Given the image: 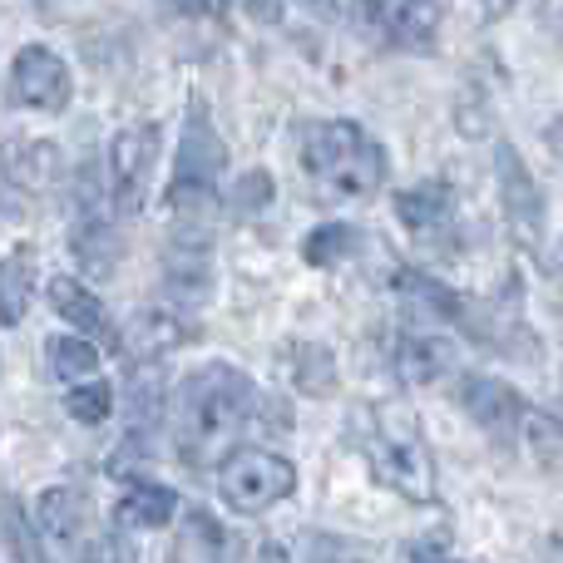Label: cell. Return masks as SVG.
Segmentation results:
<instances>
[{
    "mask_svg": "<svg viewBox=\"0 0 563 563\" xmlns=\"http://www.w3.org/2000/svg\"><path fill=\"white\" fill-rule=\"evenodd\" d=\"M257 406V386L247 371L228 366V361H208V366L188 371L178 386L174 430H178V455L188 465H218L238 435L247 430Z\"/></svg>",
    "mask_w": 563,
    "mask_h": 563,
    "instance_id": "6da1fadb",
    "label": "cell"
},
{
    "mask_svg": "<svg viewBox=\"0 0 563 563\" xmlns=\"http://www.w3.org/2000/svg\"><path fill=\"white\" fill-rule=\"evenodd\" d=\"M301 168L331 198H371L386 184V148L356 119H311L301 129Z\"/></svg>",
    "mask_w": 563,
    "mask_h": 563,
    "instance_id": "7a4b0ae2",
    "label": "cell"
},
{
    "mask_svg": "<svg viewBox=\"0 0 563 563\" xmlns=\"http://www.w3.org/2000/svg\"><path fill=\"white\" fill-rule=\"evenodd\" d=\"M366 455H371V470L396 495H406L410 505H430L435 499V460H430L426 435H420L416 416L406 406H371Z\"/></svg>",
    "mask_w": 563,
    "mask_h": 563,
    "instance_id": "3957f363",
    "label": "cell"
},
{
    "mask_svg": "<svg viewBox=\"0 0 563 563\" xmlns=\"http://www.w3.org/2000/svg\"><path fill=\"white\" fill-rule=\"evenodd\" d=\"M223 168H228V144L218 139L208 104L194 99V104H188V119H184V139H178L168 208H174L178 218H208L218 203V178H223Z\"/></svg>",
    "mask_w": 563,
    "mask_h": 563,
    "instance_id": "277c9868",
    "label": "cell"
},
{
    "mask_svg": "<svg viewBox=\"0 0 563 563\" xmlns=\"http://www.w3.org/2000/svg\"><path fill=\"white\" fill-rule=\"evenodd\" d=\"M291 489H297V470L273 450H238V455H228L223 479H218L223 505L238 515H263V509L282 505Z\"/></svg>",
    "mask_w": 563,
    "mask_h": 563,
    "instance_id": "5b68a950",
    "label": "cell"
},
{
    "mask_svg": "<svg viewBox=\"0 0 563 563\" xmlns=\"http://www.w3.org/2000/svg\"><path fill=\"white\" fill-rule=\"evenodd\" d=\"M208 287H213V238H208V218H178V233L164 257V291L178 307H203Z\"/></svg>",
    "mask_w": 563,
    "mask_h": 563,
    "instance_id": "8992f818",
    "label": "cell"
},
{
    "mask_svg": "<svg viewBox=\"0 0 563 563\" xmlns=\"http://www.w3.org/2000/svg\"><path fill=\"white\" fill-rule=\"evenodd\" d=\"M158 124H129L114 134L109 144V194H114V208L124 218H134L148 198V178H154L158 164Z\"/></svg>",
    "mask_w": 563,
    "mask_h": 563,
    "instance_id": "52a82bcc",
    "label": "cell"
},
{
    "mask_svg": "<svg viewBox=\"0 0 563 563\" xmlns=\"http://www.w3.org/2000/svg\"><path fill=\"white\" fill-rule=\"evenodd\" d=\"M5 95L15 109H35V114H59L69 109V95H75V79H69V65L55 55L49 45H25L10 65Z\"/></svg>",
    "mask_w": 563,
    "mask_h": 563,
    "instance_id": "ba28073f",
    "label": "cell"
},
{
    "mask_svg": "<svg viewBox=\"0 0 563 563\" xmlns=\"http://www.w3.org/2000/svg\"><path fill=\"white\" fill-rule=\"evenodd\" d=\"M495 168H499V208H505V223L515 228L519 243H539V233H544V188L534 184L525 154H519L515 144H499Z\"/></svg>",
    "mask_w": 563,
    "mask_h": 563,
    "instance_id": "9c48e42d",
    "label": "cell"
},
{
    "mask_svg": "<svg viewBox=\"0 0 563 563\" xmlns=\"http://www.w3.org/2000/svg\"><path fill=\"white\" fill-rule=\"evenodd\" d=\"M455 396H460V406L470 410V420H475L489 440H505V445L509 440H519L529 406L519 400L515 386H505V380H495V376H460Z\"/></svg>",
    "mask_w": 563,
    "mask_h": 563,
    "instance_id": "30bf717a",
    "label": "cell"
},
{
    "mask_svg": "<svg viewBox=\"0 0 563 563\" xmlns=\"http://www.w3.org/2000/svg\"><path fill=\"white\" fill-rule=\"evenodd\" d=\"M164 406H168V390H164V371L158 361H134V376H129V445L134 455H148L154 450V435L164 426Z\"/></svg>",
    "mask_w": 563,
    "mask_h": 563,
    "instance_id": "8fae6325",
    "label": "cell"
},
{
    "mask_svg": "<svg viewBox=\"0 0 563 563\" xmlns=\"http://www.w3.org/2000/svg\"><path fill=\"white\" fill-rule=\"evenodd\" d=\"M0 174H5L10 188L40 198L59 184V148L49 139H10L0 148Z\"/></svg>",
    "mask_w": 563,
    "mask_h": 563,
    "instance_id": "7c38bea8",
    "label": "cell"
},
{
    "mask_svg": "<svg viewBox=\"0 0 563 563\" xmlns=\"http://www.w3.org/2000/svg\"><path fill=\"white\" fill-rule=\"evenodd\" d=\"M174 563H243V544L208 509H188L174 539Z\"/></svg>",
    "mask_w": 563,
    "mask_h": 563,
    "instance_id": "4fadbf2b",
    "label": "cell"
},
{
    "mask_svg": "<svg viewBox=\"0 0 563 563\" xmlns=\"http://www.w3.org/2000/svg\"><path fill=\"white\" fill-rule=\"evenodd\" d=\"M396 213L416 238H440L450 228V218H455V194L440 178H426V184L396 194Z\"/></svg>",
    "mask_w": 563,
    "mask_h": 563,
    "instance_id": "5bb4252c",
    "label": "cell"
},
{
    "mask_svg": "<svg viewBox=\"0 0 563 563\" xmlns=\"http://www.w3.org/2000/svg\"><path fill=\"white\" fill-rule=\"evenodd\" d=\"M188 336H194V327H188L174 307H148V311H139V317L129 321L124 346H129V356L134 361H158L164 351L184 346Z\"/></svg>",
    "mask_w": 563,
    "mask_h": 563,
    "instance_id": "9a60e30c",
    "label": "cell"
},
{
    "mask_svg": "<svg viewBox=\"0 0 563 563\" xmlns=\"http://www.w3.org/2000/svg\"><path fill=\"white\" fill-rule=\"evenodd\" d=\"M450 361H455V351H450L445 336L406 331V336L396 341V371L406 386H430V380H440L450 371Z\"/></svg>",
    "mask_w": 563,
    "mask_h": 563,
    "instance_id": "2e32d148",
    "label": "cell"
},
{
    "mask_svg": "<svg viewBox=\"0 0 563 563\" xmlns=\"http://www.w3.org/2000/svg\"><path fill=\"white\" fill-rule=\"evenodd\" d=\"M35 529L49 539V544L79 549V539H85V499L65 485L45 489V495L35 499Z\"/></svg>",
    "mask_w": 563,
    "mask_h": 563,
    "instance_id": "e0dca14e",
    "label": "cell"
},
{
    "mask_svg": "<svg viewBox=\"0 0 563 563\" xmlns=\"http://www.w3.org/2000/svg\"><path fill=\"white\" fill-rule=\"evenodd\" d=\"M396 291H400V301H406L410 311H420V317H435V321H460V327H465V311H470V301L460 297V291H450L445 282H435V277L416 273V267H406V273L396 277Z\"/></svg>",
    "mask_w": 563,
    "mask_h": 563,
    "instance_id": "ac0fdd59",
    "label": "cell"
},
{
    "mask_svg": "<svg viewBox=\"0 0 563 563\" xmlns=\"http://www.w3.org/2000/svg\"><path fill=\"white\" fill-rule=\"evenodd\" d=\"M445 25V0H400L390 10V45L400 49H435Z\"/></svg>",
    "mask_w": 563,
    "mask_h": 563,
    "instance_id": "d6986e66",
    "label": "cell"
},
{
    "mask_svg": "<svg viewBox=\"0 0 563 563\" xmlns=\"http://www.w3.org/2000/svg\"><path fill=\"white\" fill-rule=\"evenodd\" d=\"M174 515H178V495L168 485L139 479V485H129L124 499H119V525H129V529H164Z\"/></svg>",
    "mask_w": 563,
    "mask_h": 563,
    "instance_id": "ffe728a7",
    "label": "cell"
},
{
    "mask_svg": "<svg viewBox=\"0 0 563 563\" xmlns=\"http://www.w3.org/2000/svg\"><path fill=\"white\" fill-rule=\"evenodd\" d=\"M30 291H35V247H15L0 257V327H15L25 317Z\"/></svg>",
    "mask_w": 563,
    "mask_h": 563,
    "instance_id": "44dd1931",
    "label": "cell"
},
{
    "mask_svg": "<svg viewBox=\"0 0 563 563\" xmlns=\"http://www.w3.org/2000/svg\"><path fill=\"white\" fill-rule=\"evenodd\" d=\"M69 247H75L79 267H85V273H95V277H109V273H114V263H119V233L99 213L79 218L75 233H69Z\"/></svg>",
    "mask_w": 563,
    "mask_h": 563,
    "instance_id": "7402d4cb",
    "label": "cell"
},
{
    "mask_svg": "<svg viewBox=\"0 0 563 563\" xmlns=\"http://www.w3.org/2000/svg\"><path fill=\"white\" fill-rule=\"evenodd\" d=\"M49 307L69 321L75 331H95V336H109V317L99 307V297L75 277H55L49 282Z\"/></svg>",
    "mask_w": 563,
    "mask_h": 563,
    "instance_id": "603a6c76",
    "label": "cell"
},
{
    "mask_svg": "<svg viewBox=\"0 0 563 563\" xmlns=\"http://www.w3.org/2000/svg\"><path fill=\"white\" fill-rule=\"evenodd\" d=\"M49 371H55L59 380H89L99 371V346L85 336H55L49 341Z\"/></svg>",
    "mask_w": 563,
    "mask_h": 563,
    "instance_id": "cb8c5ba5",
    "label": "cell"
},
{
    "mask_svg": "<svg viewBox=\"0 0 563 563\" xmlns=\"http://www.w3.org/2000/svg\"><path fill=\"white\" fill-rule=\"evenodd\" d=\"M291 380H297V390H307V396H331V386H336V361H331V351L317 346V341L297 346Z\"/></svg>",
    "mask_w": 563,
    "mask_h": 563,
    "instance_id": "d4e9b609",
    "label": "cell"
},
{
    "mask_svg": "<svg viewBox=\"0 0 563 563\" xmlns=\"http://www.w3.org/2000/svg\"><path fill=\"white\" fill-rule=\"evenodd\" d=\"M351 247H356V228L321 223V228H311L307 243H301V263H307V267H336Z\"/></svg>",
    "mask_w": 563,
    "mask_h": 563,
    "instance_id": "484cf974",
    "label": "cell"
},
{
    "mask_svg": "<svg viewBox=\"0 0 563 563\" xmlns=\"http://www.w3.org/2000/svg\"><path fill=\"white\" fill-rule=\"evenodd\" d=\"M65 410L79 420V426H104L109 410H114V386H109V380H95V376H89L85 386H69Z\"/></svg>",
    "mask_w": 563,
    "mask_h": 563,
    "instance_id": "4316f807",
    "label": "cell"
},
{
    "mask_svg": "<svg viewBox=\"0 0 563 563\" xmlns=\"http://www.w3.org/2000/svg\"><path fill=\"white\" fill-rule=\"evenodd\" d=\"M0 529H5V544H10V554H15V563H45V549H40L35 529H30L25 509H20L15 499L0 505Z\"/></svg>",
    "mask_w": 563,
    "mask_h": 563,
    "instance_id": "83f0119b",
    "label": "cell"
},
{
    "mask_svg": "<svg viewBox=\"0 0 563 563\" xmlns=\"http://www.w3.org/2000/svg\"><path fill=\"white\" fill-rule=\"evenodd\" d=\"M273 198H277V184H273V174L267 168H247L243 178H238L233 188H228V203H233V213H267L273 208Z\"/></svg>",
    "mask_w": 563,
    "mask_h": 563,
    "instance_id": "f1b7e54d",
    "label": "cell"
},
{
    "mask_svg": "<svg viewBox=\"0 0 563 563\" xmlns=\"http://www.w3.org/2000/svg\"><path fill=\"white\" fill-rule=\"evenodd\" d=\"M79 563H139V559L119 534H99L89 544H79Z\"/></svg>",
    "mask_w": 563,
    "mask_h": 563,
    "instance_id": "f546056e",
    "label": "cell"
},
{
    "mask_svg": "<svg viewBox=\"0 0 563 563\" xmlns=\"http://www.w3.org/2000/svg\"><path fill=\"white\" fill-rule=\"evenodd\" d=\"M164 15H184V20H218L228 10V0H158Z\"/></svg>",
    "mask_w": 563,
    "mask_h": 563,
    "instance_id": "4dcf8cb0",
    "label": "cell"
},
{
    "mask_svg": "<svg viewBox=\"0 0 563 563\" xmlns=\"http://www.w3.org/2000/svg\"><path fill=\"white\" fill-rule=\"evenodd\" d=\"M307 563H361L356 554H351L341 539H311V549H307Z\"/></svg>",
    "mask_w": 563,
    "mask_h": 563,
    "instance_id": "1f68e13d",
    "label": "cell"
},
{
    "mask_svg": "<svg viewBox=\"0 0 563 563\" xmlns=\"http://www.w3.org/2000/svg\"><path fill=\"white\" fill-rule=\"evenodd\" d=\"M400 563H450V559H445V549H440L435 539H416V544H406Z\"/></svg>",
    "mask_w": 563,
    "mask_h": 563,
    "instance_id": "d6a6232c",
    "label": "cell"
},
{
    "mask_svg": "<svg viewBox=\"0 0 563 563\" xmlns=\"http://www.w3.org/2000/svg\"><path fill=\"white\" fill-rule=\"evenodd\" d=\"M243 10L253 20H263V25H277L282 10H287V0H243Z\"/></svg>",
    "mask_w": 563,
    "mask_h": 563,
    "instance_id": "836d02e7",
    "label": "cell"
},
{
    "mask_svg": "<svg viewBox=\"0 0 563 563\" xmlns=\"http://www.w3.org/2000/svg\"><path fill=\"white\" fill-rule=\"evenodd\" d=\"M257 563H291V554H287V544H277V539H267V544H263V554H257Z\"/></svg>",
    "mask_w": 563,
    "mask_h": 563,
    "instance_id": "e575fe53",
    "label": "cell"
},
{
    "mask_svg": "<svg viewBox=\"0 0 563 563\" xmlns=\"http://www.w3.org/2000/svg\"><path fill=\"white\" fill-rule=\"evenodd\" d=\"M515 10V0H485V20H505Z\"/></svg>",
    "mask_w": 563,
    "mask_h": 563,
    "instance_id": "d590c367",
    "label": "cell"
},
{
    "mask_svg": "<svg viewBox=\"0 0 563 563\" xmlns=\"http://www.w3.org/2000/svg\"><path fill=\"white\" fill-rule=\"evenodd\" d=\"M544 139H549V148H554V154L563 158V119H554V124H549V134H544Z\"/></svg>",
    "mask_w": 563,
    "mask_h": 563,
    "instance_id": "8d00e7d4",
    "label": "cell"
}]
</instances>
